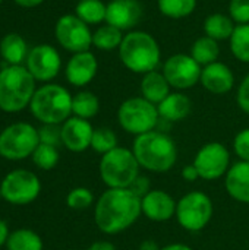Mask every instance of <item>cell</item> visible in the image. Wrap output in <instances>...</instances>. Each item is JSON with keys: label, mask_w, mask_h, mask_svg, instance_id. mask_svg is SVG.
<instances>
[{"label": "cell", "mask_w": 249, "mask_h": 250, "mask_svg": "<svg viewBox=\"0 0 249 250\" xmlns=\"http://www.w3.org/2000/svg\"><path fill=\"white\" fill-rule=\"evenodd\" d=\"M141 215V198L131 189H107L94 205V223L106 236L126 231Z\"/></svg>", "instance_id": "obj_1"}, {"label": "cell", "mask_w": 249, "mask_h": 250, "mask_svg": "<svg viewBox=\"0 0 249 250\" xmlns=\"http://www.w3.org/2000/svg\"><path fill=\"white\" fill-rule=\"evenodd\" d=\"M132 152L141 168L150 173H167L178 163V145L170 135L158 129L135 136Z\"/></svg>", "instance_id": "obj_2"}, {"label": "cell", "mask_w": 249, "mask_h": 250, "mask_svg": "<svg viewBox=\"0 0 249 250\" xmlns=\"http://www.w3.org/2000/svg\"><path fill=\"white\" fill-rule=\"evenodd\" d=\"M122 64L136 75L157 70L161 60V50L157 40L147 31H129L119 47Z\"/></svg>", "instance_id": "obj_3"}, {"label": "cell", "mask_w": 249, "mask_h": 250, "mask_svg": "<svg viewBox=\"0 0 249 250\" xmlns=\"http://www.w3.org/2000/svg\"><path fill=\"white\" fill-rule=\"evenodd\" d=\"M35 79L25 66H7L0 70V110L19 113L29 107L37 91Z\"/></svg>", "instance_id": "obj_4"}, {"label": "cell", "mask_w": 249, "mask_h": 250, "mask_svg": "<svg viewBox=\"0 0 249 250\" xmlns=\"http://www.w3.org/2000/svg\"><path fill=\"white\" fill-rule=\"evenodd\" d=\"M72 97L59 83H44L31 100V114L41 125H62L72 116Z\"/></svg>", "instance_id": "obj_5"}, {"label": "cell", "mask_w": 249, "mask_h": 250, "mask_svg": "<svg viewBox=\"0 0 249 250\" xmlns=\"http://www.w3.org/2000/svg\"><path fill=\"white\" fill-rule=\"evenodd\" d=\"M98 171L107 189H129L141 174V166L132 149L119 145L113 151L101 155Z\"/></svg>", "instance_id": "obj_6"}, {"label": "cell", "mask_w": 249, "mask_h": 250, "mask_svg": "<svg viewBox=\"0 0 249 250\" xmlns=\"http://www.w3.org/2000/svg\"><path fill=\"white\" fill-rule=\"evenodd\" d=\"M117 122L122 130L139 136L156 130L160 122L157 105L142 97L125 100L117 108Z\"/></svg>", "instance_id": "obj_7"}, {"label": "cell", "mask_w": 249, "mask_h": 250, "mask_svg": "<svg viewBox=\"0 0 249 250\" xmlns=\"http://www.w3.org/2000/svg\"><path fill=\"white\" fill-rule=\"evenodd\" d=\"M38 145V129L31 123L16 122L0 132V157L7 161H22L32 157Z\"/></svg>", "instance_id": "obj_8"}, {"label": "cell", "mask_w": 249, "mask_h": 250, "mask_svg": "<svg viewBox=\"0 0 249 250\" xmlns=\"http://www.w3.org/2000/svg\"><path fill=\"white\" fill-rule=\"evenodd\" d=\"M213 215L214 205L211 198L204 192L192 190L178 201L175 217L183 230L198 233L210 224Z\"/></svg>", "instance_id": "obj_9"}, {"label": "cell", "mask_w": 249, "mask_h": 250, "mask_svg": "<svg viewBox=\"0 0 249 250\" xmlns=\"http://www.w3.org/2000/svg\"><path fill=\"white\" fill-rule=\"evenodd\" d=\"M1 198L15 207H25L32 204L41 192V182L38 176L25 168H16L9 171L1 183Z\"/></svg>", "instance_id": "obj_10"}, {"label": "cell", "mask_w": 249, "mask_h": 250, "mask_svg": "<svg viewBox=\"0 0 249 250\" xmlns=\"http://www.w3.org/2000/svg\"><path fill=\"white\" fill-rule=\"evenodd\" d=\"M200 179L205 182L219 180L230 168V152L222 142H208L203 145L192 161Z\"/></svg>", "instance_id": "obj_11"}, {"label": "cell", "mask_w": 249, "mask_h": 250, "mask_svg": "<svg viewBox=\"0 0 249 250\" xmlns=\"http://www.w3.org/2000/svg\"><path fill=\"white\" fill-rule=\"evenodd\" d=\"M57 42L72 54L88 51L92 45V32L90 25L81 21L76 15H63L54 26Z\"/></svg>", "instance_id": "obj_12"}, {"label": "cell", "mask_w": 249, "mask_h": 250, "mask_svg": "<svg viewBox=\"0 0 249 250\" xmlns=\"http://www.w3.org/2000/svg\"><path fill=\"white\" fill-rule=\"evenodd\" d=\"M161 72L172 88L176 91H186L200 83L203 66L198 64L191 54L176 53L167 57Z\"/></svg>", "instance_id": "obj_13"}, {"label": "cell", "mask_w": 249, "mask_h": 250, "mask_svg": "<svg viewBox=\"0 0 249 250\" xmlns=\"http://www.w3.org/2000/svg\"><path fill=\"white\" fill-rule=\"evenodd\" d=\"M25 67L35 81L48 83L62 69V57L50 44H38L32 47L25 60Z\"/></svg>", "instance_id": "obj_14"}, {"label": "cell", "mask_w": 249, "mask_h": 250, "mask_svg": "<svg viewBox=\"0 0 249 250\" xmlns=\"http://www.w3.org/2000/svg\"><path fill=\"white\" fill-rule=\"evenodd\" d=\"M144 16L139 0H110L107 3L106 23L123 31H134Z\"/></svg>", "instance_id": "obj_15"}, {"label": "cell", "mask_w": 249, "mask_h": 250, "mask_svg": "<svg viewBox=\"0 0 249 250\" xmlns=\"http://www.w3.org/2000/svg\"><path fill=\"white\" fill-rule=\"evenodd\" d=\"M94 127L90 120L70 116L62 123V145L70 152H84L91 148Z\"/></svg>", "instance_id": "obj_16"}, {"label": "cell", "mask_w": 249, "mask_h": 250, "mask_svg": "<svg viewBox=\"0 0 249 250\" xmlns=\"http://www.w3.org/2000/svg\"><path fill=\"white\" fill-rule=\"evenodd\" d=\"M178 202L170 193L161 189H151L141 199L142 215L154 223H164L176 215Z\"/></svg>", "instance_id": "obj_17"}, {"label": "cell", "mask_w": 249, "mask_h": 250, "mask_svg": "<svg viewBox=\"0 0 249 250\" xmlns=\"http://www.w3.org/2000/svg\"><path fill=\"white\" fill-rule=\"evenodd\" d=\"M98 70V62L97 57L88 50L82 53H75L69 59L66 69H65V76L66 81L76 88H82L92 82Z\"/></svg>", "instance_id": "obj_18"}, {"label": "cell", "mask_w": 249, "mask_h": 250, "mask_svg": "<svg viewBox=\"0 0 249 250\" xmlns=\"http://www.w3.org/2000/svg\"><path fill=\"white\" fill-rule=\"evenodd\" d=\"M200 83L213 95H225L233 89L235 75L227 64L222 62H214L203 67Z\"/></svg>", "instance_id": "obj_19"}, {"label": "cell", "mask_w": 249, "mask_h": 250, "mask_svg": "<svg viewBox=\"0 0 249 250\" xmlns=\"http://www.w3.org/2000/svg\"><path fill=\"white\" fill-rule=\"evenodd\" d=\"M225 188L232 199L249 204V163L238 161L230 166L225 176Z\"/></svg>", "instance_id": "obj_20"}, {"label": "cell", "mask_w": 249, "mask_h": 250, "mask_svg": "<svg viewBox=\"0 0 249 250\" xmlns=\"http://www.w3.org/2000/svg\"><path fill=\"white\" fill-rule=\"evenodd\" d=\"M157 110H158L160 120L167 123H176L185 120L191 114L192 101L182 91H176V92H170L157 105Z\"/></svg>", "instance_id": "obj_21"}, {"label": "cell", "mask_w": 249, "mask_h": 250, "mask_svg": "<svg viewBox=\"0 0 249 250\" xmlns=\"http://www.w3.org/2000/svg\"><path fill=\"white\" fill-rule=\"evenodd\" d=\"M170 89H172V86L167 82L163 72L153 70V72L142 75V79L139 83V91H141V97L145 98L147 101L158 105L172 92Z\"/></svg>", "instance_id": "obj_22"}, {"label": "cell", "mask_w": 249, "mask_h": 250, "mask_svg": "<svg viewBox=\"0 0 249 250\" xmlns=\"http://www.w3.org/2000/svg\"><path fill=\"white\" fill-rule=\"evenodd\" d=\"M26 41L16 32L6 34L0 41V56L9 66H21L28 57Z\"/></svg>", "instance_id": "obj_23"}, {"label": "cell", "mask_w": 249, "mask_h": 250, "mask_svg": "<svg viewBox=\"0 0 249 250\" xmlns=\"http://www.w3.org/2000/svg\"><path fill=\"white\" fill-rule=\"evenodd\" d=\"M235 28V21L225 13H211L204 21V34L216 41L230 40Z\"/></svg>", "instance_id": "obj_24"}, {"label": "cell", "mask_w": 249, "mask_h": 250, "mask_svg": "<svg viewBox=\"0 0 249 250\" xmlns=\"http://www.w3.org/2000/svg\"><path fill=\"white\" fill-rule=\"evenodd\" d=\"M194 60L201 64L203 67L207 64H211L214 62H219V56H220V45L219 41L203 35L200 38H197L191 47V53H189Z\"/></svg>", "instance_id": "obj_25"}, {"label": "cell", "mask_w": 249, "mask_h": 250, "mask_svg": "<svg viewBox=\"0 0 249 250\" xmlns=\"http://www.w3.org/2000/svg\"><path fill=\"white\" fill-rule=\"evenodd\" d=\"M100 111V100L91 91H79L72 97V116L91 120Z\"/></svg>", "instance_id": "obj_26"}, {"label": "cell", "mask_w": 249, "mask_h": 250, "mask_svg": "<svg viewBox=\"0 0 249 250\" xmlns=\"http://www.w3.org/2000/svg\"><path fill=\"white\" fill-rule=\"evenodd\" d=\"M123 32L113 25L104 23L92 32V45L101 51L119 50L123 41Z\"/></svg>", "instance_id": "obj_27"}, {"label": "cell", "mask_w": 249, "mask_h": 250, "mask_svg": "<svg viewBox=\"0 0 249 250\" xmlns=\"http://www.w3.org/2000/svg\"><path fill=\"white\" fill-rule=\"evenodd\" d=\"M107 4L101 0H79L75 15L87 25H100L106 22Z\"/></svg>", "instance_id": "obj_28"}, {"label": "cell", "mask_w": 249, "mask_h": 250, "mask_svg": "<svg viewBox=\"0 0 249 250\" xmlns=\"http://www.w3.org/2000/svg\"><path fill=\"white\" fill-rule=\"evenodd\" d=\"M7 250H43L44 243L38 233L29 229H19L9 234L6 242Z\"/></svg>", "instance_id": "obj_29"}, {"label": "cell", "mask_w": 249, "mask_h": 250, "mask_svg": "<svg viewBox=\"0 0 249 250\" xmlns=\"http://www.w3.org/2000/svg\"><path fill=\"white\" fill-rule=\"evenodd\" d=\"M198 0H157L160 13L170 19H183L192 15Z\"/></svg>", "instance_id": "obj_30"}, {"label": "cell", "mask_w": 249, "mask_h": 250, "mask_svg": "<svg viewBox=\"0 0 249 250\" xmlns=\"http://www.w3.org/2000/svg\"><path fill=\"white\" fill-rule=\"evenodd\" d=\"M229 47L236 60L249 63V23L236 25L229 40Z\"/></svg>", "instance_id": "obj_31"}, {"label": "cell", "mask_w": 249, "mask_h": 250, "mask_svg": "<svg viewBox=\"0 0 249 250\" xmlns=\"http://www.w3.org/2000/svg\"><path fill=\"white\" fill-rule=\"evenodd\" d=\"M117 146H119V139H117V135L113 129H110V127L94 129L92 141H91V149L92 151H95L100 155H104Z\"/></svg>", "instance_id": "obj_32"}, {"label": "cell", "mask_w": 249, "mask_h": 250, "mask_svg": "<svg viewBox=\"0 0 249 250\" xmlns=\"http://www.w3.org/2000/svg\"><path fill=\"white\" fill-rule=\"evenodd\" d=\"M31 158H32V163L35 167H38L40 170H44V171H50L57 166V163L60 160L59 148L40 144Z\"/></svg>", "instance_id": "obj_33"}, {"label": "cell", "mask_w": 249, "mask_h": 250, "mask_svg": "<svg viewBox=\"0 0 249 250\" xmlns=\"http://www.w3.org/2000/svg\"><path fill=\"white\" fill-rule=\"evenodd\" d=\"M66 205L75 211L88 209L90 207L94 205V193L91 189L84 188V186L73 188L66 195Z\"/></svg>", "instance_id": "obj_34"}, {"label": "cell", "mask_w": 249, "mask_h": 250, "mask_svg": "<svg viewBox=\"0 0 249 250\" xmlns=\"http://www.w3.org/2000/svg\"><path fill=\"white\" fill-rule=\"evenodd\" d=\"M40 144L59 148L62 145V125H41L38 127Z\"/></svg>", "instance_id": "obj_35"}, {"label": "cell", "mask_w": 249, "mask_h": 250, "mask_svg": "<svg viewBox=\"0 0 249 250\" xmlns=\"http://www.w3.org/2000/svg\"><path fill=\"white\" fill-rule=\"evenodd\" d=\"M229 16L236 25L249 23V0H230Z\"/></svg>", "instance_id": "obj_36"}, {"label": "cell", "mask_w": 249, "mask_h": 250, "mask_svg": "<svg viewBox=\"0 0 249 250\" xmlns=\"http://www.w3.org/2000/svg\"><path fill=\"white\" fill-rule=\"evenodd\" d=\"M233 151L241 161L249 163V127L236 133L233 139Z\"/></svg>", "instance_id": "obj_37"}, {"label": "cell", "mask_w": 249, "mask_h": 250, "mask_svg": "<svg viewBox=\"0 0 249 250\" xmlns=\"http://www.w3.org/2000/svg\"><path fill=\"white\" fill-rule=\"evenodd\" d=\"M236 103L245 114H249V73L241 81V83L238 86Z\"/></svg>", "instance_id": "obj_38"}, {"label": "cell", "mask_w": 249, "mask_h": 250, "mask_svg": "<svg viewBox=\"0 0 249 250\" xmlns=\"http://www.w3.org/2000/svg\"><path fill=\"white\" fill-rule=\"evenodd\" d=\"M138 198H144L150 190H151V182H150V177L148 176H145V174H139L136 179H135V182L131 185V188H129Z\"/></svg>", "instance_id": "obj_39"}, {"label": "cell", "mask_w": 249, "mask_h": 250, "mask_svg": "<svg viewBox=\"0 0 249 250\" xmlns=\"http://www.w3.org/2000/svg\"><path fill=\"white\" fill-rule=\"evenodd\" d=\"M182 179L185 182H191V183L197 182L200 179V174H198V171H197L194 164H188V166H185L182 168Z\"/></svg>", "instance_id": "obj_40"}, {"label": "cell", "mask_w": 249, "mask_h": 250, "mask_svg": "<svg viewBox=\"0 0 249 250\" xmlns=\"http://www.w3.org/2000/svg\"><path fill=\"white\" fill-rule=\"evenodd\" d=\"M87 250H117V248H116L112 242L98 240V242H94Z\"/></svg>", "instance_id": "obj_41"}, {"label": "cell", "mask_w": 249, "mask_h": 250, "mask_svg": "<svg viewBox=\"0 0 249 250\" xmlns=\"http://www.w3.org/2000/svg\"><path fill=\"white\" fill-rule=\"evenodd\" d=\"M9 234H10V231H9L7 223L4 220H0V248L1 246H6V242L9 239Z\"/></svg>", "instance_id": "obj_42"}, {"label": "cell", "mask_w": 249, "mask_h": 250, "mask_svg": "<svg viewBox=\"0 0 249 250\" xmlns=\"http://www.w3.org/2000/svg\"><path fill=\"white\" fill-rule=\"evenodd\" d=\"M13 1L21 7H37L41 3H44V0H13Z\"/></svg>", "instance_id": "obj_43"}, {"label": "cell", "mask_w": 249, "mask_h": 250, "mask_svg": "<svg viewBox=\"0 0 249 250\" xmlns=\"http://www.w3.org/2000/svg\"><path fill=\"white\" fill-rule=\"evenodd\" d=\"M161 248L157 245V242L151 240V239H147L144 240L141 245H139V250H160Z\"/></svg>", "instance_id": "obj_44"}, {"label": "cell", "mask_w": 249, "mask_h": 250, "mask_svg": "<svg viewBox=\"0 0 249 250\" xmlns=\"http://www.w3.org/2000/svg\"><path fill=\"white\" fill-rule=\"evenodd\" d=\"M160 250H194L191 246L185 245V243H170L163 246Z\"/></svg>", "instance_id": "obj_45"}, {"label": "cell", "mask_w": 249, "mask_h": 250, "mask_svg": "<svg viewBox=\"0 0 249 250\" xmlns=\"http://www.w3.org/2000/svg\"><path fill=\"white\" fill-rule=\"evenodd\" d=\"M0 199H3V198H1V189H0Z\"/></svg>", "instance_id": "obj_46"}, {"label": "cell", "mask_w": 249, "mask_h": 250, "mask_svg": "<svg viewBox=\"0 0 249 250\" xmlns=\"http://www.w3.org/2000/svg\"><path fill=\"white\" fill-rule=\"evenodd\" d=\"M1 1H3V0H0V3H1Z\"/></svg>", "instance_id": "obj_47"}, {"label": "cell", "mask_w": 249, "mask_h": 250, "mask_svg": "<svg viewBox=\"0 0 249 250\" xmlns=\"http://www.w3.org/2000/svg\"><path fill=\"white\" fill-rule=\"evenodd\" d=\"M0 70H1V69H0Z\"/></svg>", "instance_id": "obj_48"}, {"label": "cell", "mask_w": 249, "mask_h": 250, "mask_svg": "<svg viewBox=\"0 0 249 250\" xmlns=\"http://www.w3.org/2000/svg\"><path fill=\"white\" fill-rule=\"evenodd\" d=\"M78 1H79V0H78Z\"/></svg>", "instance_id": "obj_49"}]
</instances>
